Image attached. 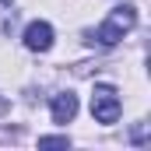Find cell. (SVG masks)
<instances>
[{
  "label": "cell",
  "instance_id": "1",
  "mask_svg": "<svg viewBox=\"0 0 151 151\" xmlns=\"http://www.w3.org/2000/svg\"><path fill=\"white\" fill-rule=\"evenodd\" d=\"M134 25H137V7L123 4V7H116L113 14H109V18L95 28V39H99V46H116V42L127 35Z\"/></svg>",
  "mask_w": 151,
  "mask_h": 151
},
{
  "label": "cell",
  "instance_id": "3",
  "mask_svg": "<svg viewBox=\"0 0 151 151\" xmlns=\"http://www.w3.org/2000/svg\"><path fill=\"white\" fill-rule=\"evenodd\" d=\"M25 46H28L32 53H46V49L53 46V25H49V21H32V25L25 28Z\"/></svg>",
  "mask_w": 151,
  "mask_h": 151
},
{
  "label": "cell",
  "instance_id": "6",
  "mask_svg": "<svg viewBox=\"0 0 151 151\" xmlns=\"http://www.w3.org/2000/svg\"><path fill=\"white\" fill-rule=\"evenodd\" d=\"M0 4H11V0H0Z\"/></svg>",
  "mask_w": 151,
  "mask_h": 151
},
{
  "label": "cell",
  "instance_id": "5",
  "mask_svg": "<svg viewBox=\"0 0 151 151\" xmlns=\"http://www.w3.org/2000/svg\"><path fill=\"white\" fill-rule=\"evenodd\" d=\"M67 137H39V148H67Z\"/></svg>",
  "mask_w": 151,
  "mask_h": 151
},
{
  "label": "cell",
  "instance_id": "4",
  "mask_svg": "<svg viewBox=\"0 0 151 151\" xmlns=\"http://www.w3.org/2000/svg\"><path fill=\"white\" fill-rule=\"evenodd\" d=\"M74 116H77V99L70 91L53 95V123H70Z\"/></svg>",
  "mask_w": 151,
  "mask_h": 151
},
{
  "label": "cell",
  "instance_id": "2",
  "mask_svg": "<svg viewBox=\"0 0 151 151\" xmlns=\"http://www.w3.org/2000/svg\"><path fill=\"white\" fill-rule=\"evenodd\" d=\"M119 113H123V106H119L116 88L113 84H95V91H91V116L99 123H116Z\"/></svg>",
  "mask_w": 151,
  "mask_h": 151
}]
</instances>
